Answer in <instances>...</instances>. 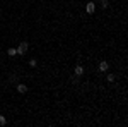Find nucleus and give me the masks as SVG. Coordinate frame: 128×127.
<instances>
[{"label": "nucleus", "instance_id": "4", "mask_svg": "<svg viewBox=\"0 0 128 127\" xmlns=\"http://www.w3.org/2000/svg\"><path fill=\"white\" fill-rule=\"evenodd\" d=\"M74 72H75V74H77V77H79V76H82V74H84V67H82V65H75Z\"/></svg>", "mask_w": 128, "mask_h": 127}, {"label": "nucleus", "instance_id": "11", "mask_svg": "<svg viewBox=\"0 0 128 127\" xmlns=\"http://www.w3.org/2000/svg\"><path fill=\"white\" fill-rule=\"evenodd\" d=\"M92 2H99V0H92Z\"/></svg>", "mask_w": 128, "mask_h": 127}, {"label": "nucleus", "instance_id": "3", "mask_svg": "<svg viewBox=\"0 0 128 127\" xmlns=\"http://www.w3.org/2000/svg\"><path fill=\"white\" fill-rule=\"evenodd\" d=\"M108 69H109V64L106 60H101V62H99V70H101V72H106Z\"/></svg>", "mask_w": 128, "mask_h": 127}, {"label": "nucleus", "instance_id": "10", "mask_svg": "<svg viewBox=\"0 0 128 127\" xmlns=\"http://www.w3.org/2000/svg\"><path fill=\"white\" fill-rule=\"evenodd\" d=\"M29 65H31V67H36V59H32V60H29Z\"/></svg>", "mask_w": 128, "mask_h": 127}, {"label": "nucleus", "instance_id": "7", "mask_svg": "<svg viewBox=\"0 0 128 127\" xmlns=\"http://www.w3.org/2000/svg\"><path fill=\"white\" fill-rule=\"evenodd\" d=\"M99 2H101V5H102L104 9H108V5H109V2H108V0H99Z\"/></svg>", "mask_w": 128, "mask_h": 127}, {"label": "nucleus", "instance_id": "5", "mask_svg": "<svg viewBox=\"0 0 128 127\" xmlns=\"http://www.w3.org/2000/svg\"><path fill=\"white\" fill-rule=\"evenodd\" d=\"M26 91H28L26 84H17V93H26Z\"/></svg>", "mask_w": 128, "mask_h": 127}, {"label": "nucleus", "instance_id": "1", "mask_svg": "<svg viewBox=\"0 0 128 127\" xmlns=\"http://www.w3.org/2000/svg\"><path fill=\"white\" fill-rule=\"evenodd\" d=\"M28 48H29V45H28V41H22V43H19V47H17V53L19 55H24L26 52H28Z\"/></svg>", "mask_w": 128, "mask_h": 127}, {"label": "nucleus", "instance_id": "9", "mask_svg": "<svg viewBox=\"0 0 128 127\" xmlns=\"http://www.w3.org/2000/svg\"><path fill=\"white\" fill-rule=\"evenodd\" d=\"M106 79H108L109 82H113V81H114L116 77H114V74H108V77H106Z\"/></svg>", "mask_w": 128, "mask_h": 127}, {"label": "nucleus", "instance_id": "6", "mask_svg": "<svg viewBox=\"0 0 128 127\" xmlns=\"http://www.w3.org/2000/svg\"><path fill=\"white\" fill-rule=\"evenodd\" d=\"M7 53H9V57H16V55H17V50H16V48H12V47H10V48L7 50Z\"/></svg>", "mask_w": 128, "mask_h": 127}, {"label": "nucleus", "instance_id": "2", "mask_svg": "<svg viewBox=\"0 0 128 127\" xmlns=\"http://www.w3.org/2000/svg\"><path fill=\"white\" fill-rule=\"evenodd\" d=\"M86 12H87V14H94V12H96V2H92V0L87 2V4H86Z\"/></svg>", "mask_w": 128, "mask_h": 127}, {"label": "nucleus", "instance_id": "8", "mask_svg": "<svg viewBox=\"0 0 128 127\" xmlns=\"http://www.w3.org/2000/svg\"><path fill=\"white\" fill-rule=\"evenodd\" d=\"M5 124H7V118L4 115H0V125H5Z\"/></svg>", "mask_w": 128, "mask_h": 127}]
</instances>
